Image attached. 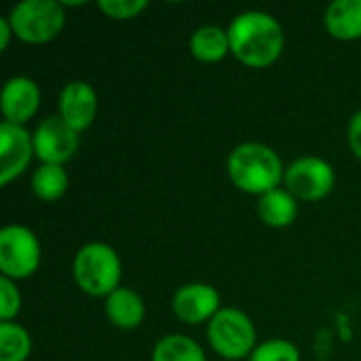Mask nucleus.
<instances>
[{
	"label": "nucleus",
	"mask_w": 361,
	"mask_h": 361,
	"mask_svg": "<svg viewBox=\"0 0 361 361\" xmlns=\"http://www.w3.org/2000/svg\"><path fill=\"white\" fill-rule=\"evenodd\" d=\"M324 25L338 40L361 38V0H334L326 8Z\"/></svg>",
	"instance_id": "nucleus-14"
},
{
	"label": "nucleus",
	"mask_w": 361,
	"mask_h": 361,
	"mask_svg": "<svg viewBox=\"0 0 361 361\" xmlns=\"http://www.w3.org/2000/svg\"><path fill=\"white\" fill-rule=\"evenodd\" d=\"M152 361H207V357L201 345L190 336L167 334L154 345Z\"/></svg>",
	"instance_id": "nucleus-17"
},
{
	"label": "nucleus",
	"mask_w": 361,
	"mask_h": 361,
	"mask_svg": "<svg viewBox=\"0 0 361 361\" xmlns=\"http://www.w3.org/2000/svg\"><path fill=\"white\" fill-rule=\"evenodd\" d=\"M228 30L231 53L250 68H267L275 63L286 47V34L281 23L264 11L239 13Z\"/></svg>",
	"instance_id": "nucleus-1"
},
{
	"label": "nucleus",
	"mask_w": 361,
	"mask_h": 361,
	"mask_svg": "<svg viewBox=\"0 0 361 361\" xmlns=\"http://www.w3.org/2000/svg\"><path fill=\"white\" fill-rule=\"evenodd\" d=\"M68 171L63 169V165H49L42 163L34 176H32V192L40 199V201H57L66 195L68 190Z\"/></svg>",
	"instance_id": "nucleus-18"
},
{
	"label": "nucleus",
	"mask_w": 361,
	"mask_h": 361,
	"mask_svg": "<svg viewBox=\"0 0 361 361\" xmlns=\"http://www.w3.org/2000/svg\"><path fill=\"white\" fill-rule=\"evenodd\" d=\"M78 133L59 114L42 118L34 129V152L42 163L63 165L78 150Z\"/></svg>",
	"instance_id": "nucleus-8"
},
{
	"label": "nucleus",
	"mask_w": 361,
	"mask_h": 361,
	"mask_svg": "<svg viewBox=\"0 0 361 361\" xmlns=\"http://www.w3.org/2000/svg\"><path fill=\"white\" fill-rule=\"evenodd\" d=\"M97 114V93L87 80H70L59 93V116L76 133L91 127Z\"/></svg>",
	"instance_id": "nucleus-12"
},
{
	"label": "nucleus",
	"mask_w": 361,
	"mask_h": 361,
	"mask_svg": "<svg viewBox=\"0 0 361 361\" xmlns=\"http://www.w3.org/2000/svg\"><path fill=\"white\" fill-rule=\"evenodd\" d=\"M34 135L23 125L2 121L0 125V184L6 186L21 176L34 157Z\"/></svg>",
	"instance_id": "nucleus-9"
},
{
	"label": "nucleus",
	"mask_w": 361,
	"mask_h": 361,
	"mask_svg": "<svg viewBox=\"0 0 361 361\" xmlns=\"http://www.w3.org/2000/svg\"><path fill=\"white\" fill-rule=\"evenodd\" d=\"M258 216L271 228H286L294 224L298 216V199L279 186L258 197Z\"/></svg>",
	"instance_id": "nucleus-15"
},
{
	"label": "nucleus",
	"mask_w": 361,
	"mask_h": 361,
	"mask_svg": "<svg viewBox=\"0 0 361 361\" xmlns=\"http://www.w3.org/2000/svg\"><path fill=\"white\" fill-rule=\"evenodd\" d=\"M32 353L27 330L15 322H0V361H25Z\"/></svg>",
	"instance_id": "nucleus-19"
},
{
	"label": "nucleus",
	"mask_w": 361,
	"mask_h": 361,
	"mask_svg": "<svg viewBox=\"0 0 361 361\" xmlns=\"http://www.w3.org/2000/svg\"><path fill=\"white\" fill-rule=\"evenodd\" d=\"M13 36H15V32H13V25H11L8 17H0V49L2 51L8 47Z\"/></svg>",
	"instance_id": "nucleus-24"
},
{
	"label": "nucleus",
	"mask_w": 361,
	"mask_h": 361,
	"mask_svg": "<svg viewBox=\"0 0 361 361\" xmlns=\"http://www.w3.org/2000/svg\"><path fill=\"white\" fill-rule=\"evenodd\" d=\"M190 51L199 61L214 63L231 53L228 30L220 25H201L190 36Z\"/></svg>",
	"instance_id": "nucleus-16"
},
{
	"label": "nucleus",
	"mask_w": 361,
	"mask_h": 361,
	"mask_svg": "<svg viewBox=\"0 0 361 361\" xmlns=\"http://www.w3.org/2000/svg\"><path fill=\"white\" fill-rule=\"evenodd\" d=\"M40 241L23 224H6L0 231V271L13 281L32 277L40 267Z\"/></svg>",
	"instance_id": "nucleus-6"
},
{
	"label": "nucleus",
	"mask_w": 361,
	"mask_h": 361,
	"mask_svg": "<svg viewBox=\"0 0 361 361\" xmlns=\"http://www.w3.org/2000/svg\"><path fill=\"white\" fill-rule=\"evenodd\" d=\"M207 341L220 357L231 361L250 357L258 347L254 322L235 307H222L216 313L207 324Z\"/></svg>",
	"instance_id": "nucleus-5"
},
{
	"label": "nucleus",
	"mask_w": 361,
	"mask_h": 361,
	"mask_svg": "<svg viewBox=\"0 0 361 361\" xmlns=\"http://www.w3.org/2000/svg\"><path fill=\"white\" fill-rule=\"evenodd\" d=\"M21 311V294L13 279L0 277V322H13Z\"/></svg>",
	"instance_id": "nucleus-22"
},
{
	"label": "nucleus",
	"mask_w": 361,
	"mask_h": 361,
	"mask_svg": "<svg viewBox=\"0 0 361 361\" xmlns=\"http://www.w3.org/2000/svg\"><path fill=\"white\" fill-rule=\"evenodd\" d=\"M226 171L239 190L256 197L279 188L286 178V167L279 154L260 142H243L235 146L228 154Z\"/></svg>",
	"instance_id": "nucleus-2"
},
{
	"label": "nucleus",
	"mask_w": 361,
	"mask_h": 361,
	"mask_svg": "<svg viewBox=\"0 0 361 361\" xmlns=\"http://www.w3.org/2000/svg\"><path fill=\"white\" fill-rule=\"evenodd\" d=\"M247 361H300V351L286 338H271L260 343Z\"/></svg>",
	"instance_id": "nucleus-20"
},
{
	"label": "nucleus",
	"mask_w": 361,
	"mask_h": 361,
	"mask_svg": "<svg viewBox=\"0 0 361 361\" xmlns=\"http://www.w3.org/2000/svg\"><path fill=\"white\" fill-rule=\"evenodd\" d=\"M148 2L146 0H99L97 8L108 15L110 19H118V21H127L137 17L142 11H146Z\"/></svg>",
	"instance_id": "nucleus-21"
},
{
	"label": "nucleus",
	"mask_w": 361,
	"mask_h": 361,
	"mask_svg": "<svg viewBox=\"0 0 361 361\" xmlns=\"http://www.w3.org/2000/svg\"><path fill=\"white\" fill-rule=\"evenodd\" d=\"M171 309L176 317L188 326L212 322L220 307V292L209 283H186L176 290Z\"/></svg>",
	"instance_id": "nucleus-10"
},
{
	"label": "nucleus",
	"mask_w": 361,
	"mask_h": 361,
	"mask_svg": "<svg viewBox=\"0 0 361 361\" xmlns=\"http://www.w3.org/2000/svg\"><path fill=\"white\" fill-rule=\"evenodd\" d=\"M334 167L319 157H300L288 169L283 188L298 201H319L334 190Z\"/></svg>",
	"instance_id": "nucleus-7"
},
{
	"label": "nucleus",
	"mask_w": 361,
	"mask_h": 361,
	"mask_svg": "<svg viewBox=\"0 0 361 361\" xmlns=\"http://www.w3.org/2000/svg\"><path fill=\"white\" fill-rule=\"evenodd\" d=\"M347 140H349L351 152L361 161V110H357V112L349 118Z\"/></svg>",
	"instance_id": "nucleus-23"
},
{
	"label": "nucleus",
	"mask_w": 361,
	"mask_h": 361,
	"mask_svg": "<svg viewBox=\"0 0 361 361\" xmlns=\"http://www.w3.org/2000/svg\"><path fill=\"white\" fill-rule=\"evenodd\" d=\"M74 281L89 296H110L121 288L123 264L114 247L102 241L85 243L74 256Z\"/></svg>",
	"instance_id": "nucleus-3"
},
{
	"label": "nucleus",
	"mask_w": 361,
	"mask_h": 361,
	"mask_svg": "<svg viewBox=\"0 0 361 361\" xmlns=\"http://www.w3.org/2000/svg\"><path fill=\"white\" fill-rule=\"evenodd\" d=\"M13 32L27 44H44L66 25V8L57 0H21L6 15Z\"/></svg>",
	"instance_id": "nucleus-4"
},
{
	"label": "nucleus",
	"mask_w": 361,
	"mask_h": 361,
	"mask_svg": "<svg viewBox=\"0 0 361 361\" xmlns=\"http://www.w3.org/2000/svg\"><path fill=\"white\" fill-rule=\"evenodd\" d=\"M104 311L108 322L121 330H135L137 326H142L146 315L142 296L131 288H123V286L116 288L110 296H106Z\"/></svg>",
	"instance_id": "nucleus-13"
},
{
	"label": "nucleus",
	"mask_w": 361,
	"mask_h": 361,
	"mask_svg": "<svg viewBox=\"0 0 361 361\" xmlns=\"http://www.w3.org/2000/svg\"><path fill=\"white\" fill-rule=\"evenodd\" d=\"M40 108V89L27 76H13L0 93V110L6 123L25 125Z\"/></svg>",
	"instance_id": "nucleus-11"
}]
</instances>
